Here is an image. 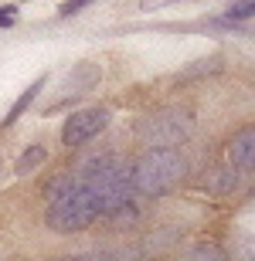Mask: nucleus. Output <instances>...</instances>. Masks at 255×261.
I'll use <instances>...</instances> for the list:
<instances>
[{"label":"nucleus","instance_id":"1","mask_svg":"<svg viewBox=\"0 0 255 261\" xmlns=\"http://www.w3.org/2000/svg\"><path fill=\"white\" fill-rule=\"evenodd\" d=\"M123 160L102 156L92 163L72 170L51 187V200L44 211L51 231L58 234H75L85 231L99 217H116L133 203V180Z\"/></svg>","mask_w":255,"mask_h":261},{"label":"nucleus","instance_id":"2","mask_svg":"<svg viewBox=\"0 0 255 261\" xmlns=\"http://www.w3.org/2000/svg\"><path fill=\"white\" fill-rule=\"evenodd\" d=\"M187 173V160L180 149L174 146H164V149H150V153L140 156V163L129 170V180H133V194L143 197H160L174 190Z\"/></svg>","mask_w":255,"mask_h":261},{"label":"nucleus","instance_id":"3","mask_svg":"<svg viewBox=\"0 0 255 261\" xmlns=\"http://www.w3.org/2000/svg\"><path fill=\"white\" fill-rule=\"evenodd\" d=\"M191 129H194V112L184 106H170L140 126V139L150 143L153 149H164V146H177L180 139H187Z\"/></svg>","mask_w":255,"mask_h":261},{"label":"nucleus","instance_id":"4","mask_svg":"<svg viewBox=\"0 0 255 261\" xmlns=\"http://www.w3.org/2000/svg\"><path fill=\"white\" fill-rule=\"evenodd\" d=\"M109 126V109L96 106V109H79L75 116L65 119V129H61V143L65 146H82L88 139H96L102 129Z\"/></svg>","mask_w":255,"mask_h":261},{"label":"nucleus","instance_id":"5","mask_svg":"<svg viewBox=\"0 0 255 261\" xmlns=\"http://www.w3.org/2000/svg\"><path fill=\"white\" fill-rule=\"evenodd\" d=\"M228 160H231L235 170L255 173V126L242 129V133L231 139V146H228Z\"/></svg>","mask_w":255,"mask_h":261},{"label":"nucleus","instance_id":"6","mask_svg":"<svg viewBox=\"0 0 255 261\" xmlns=\"http://www.w3.org/2000/svg\"><path fill=\"white\" fill-rule=\"evenodd\" d=\"M61 261H150L140 251H82V254H68Z\"/></svg>","mask_w":255,"mask_h":261},{"label":"nucleus","instance_id":"7","mask_svg":"<svg viewBox=\"0 0 255 261\" xmlns=\"http://www.w3.org/2000/svg\"><path fill=\"white\" fill-rule=\"evenodd\" d=\"M204 190H207V194H231V190H235V173H231L228 166H215V170H207Z\"/></svg>","mask_w":255,"mask_h":261},{"label":"nucleus","instance_id":"8","mask_svg":"<svg viewBox=\"0 0 255 261\" xmlns=\"http://www.w3.org/2000/svg\"><path fill=\"white\" fill-rule=\"evenodd\" d=\"M177 261H228V258H225V251H221L218 244L201 241V244H191V248H187Z\"/></svg>","mask_w":255,"mask_h":261},{"label":"nucleus","instance_id":"9","mask_svg":"<svg viewBox=\"0 0 255 261\" xmlns=\"http://www.w3.org/2000/svg\"><path fill=\"white\" fill-rule=\"evenodd\" d=\"M41 88H44V78H38V82H34V85H31V88H24V95H20L17 102L10 106V112H7V116H4V126H7V122H14V119H17L20 112H24V109L31 106V102H34V95H38Z\"/></svg>","mask_w":255,"mask_h":261},{"label":"nucleus","instance_id":"10","mask_svg":"<svg viewBox=\"0 0 255 261\" xmlns=\"http://www.w3.org/2000/svg\"><path fill=\"white\" fill-rule=\"evenodd\" d=\"M44 156H48V149H44V146H31L28 153H24V156L17 160V163H14V173H17V176L31 173L34 166H41V163H44Z\"/></svg>","mask_w":255,"mask_h":261},{"label":"nucleus","instance_id":"11","mask_svg":"<svg viewBox=\"0 0 255 261\" xmlns=\"http://www.w3.org/2000/svg\"><path fill=\"white\" fill-rule=\"evenodd\" d=\"M225 17L228 20H248V17H255V0H235V4L225 10Z\"/></svg>","mask_w":255,"mask_h":261},{"label":"nucleus","instance_id":"12","mask_svg":"<svg viewBox=\"0 0 255 261\" xmlns=\"http://www.w3.org/2000/svg\"><path fill=\"white\" fill-rule=\"evenodd\" d=\"M88 4H92V0H65V4L58 7V14H61V17H72V14H79V10H85Z\"/></svg>","mask_w":255,"mask_h":261},{"label":"nucleus","instance_id":"13","mask_svg":"<svg viewBox=\"0 0 255 261\" xmlns=\"http://www.w3.org/2000/svg\"><path fill=\"white\" fill-rule=\"evenodd\" d=\"M14 24V14H10V7H0V28H10Z\"/></svg>","mask_w":255,"mask_h":261},{"label":"nucleus","instance_id":"14","mask_svg":"<svg viewBox=\"0 0 255 261\" xmlns=\"http://www.w3.org/2000/svg\"><path fill=\"white\" fill-rule=\"evenodd\" d=\"M150 4H174V0H150Z\"/></svg>","mask_w":255,"mask_h":261}]
</instances>
